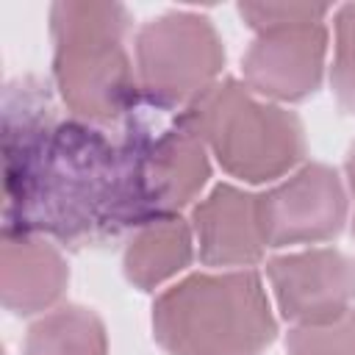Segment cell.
<instances>
[{
	"label": "cell",
	"instance_id": "8992f818",
	"mask_svg": "<svg viewBox=\"0 0 355 355\" xmlns=\"http://www.w3.org/2000/svg\"><path fill=\"white\" fill-rule=\"evenodd\" d=\"M139 97L158 114H178L219 80L225 47L205 14L166 11L136 33Z\"/></svg>",
	"mask_w": 355,
	"mask_h": 355
},
{
	"label": "cell",
	"instance_id": "5bb4252c",
	"mask_svg": "<svg viewBox=\"0 0 355 355\" xmlns=\"http://www.w3.org/2000/svg\"><path fill=\"white\" fill-rule=\"evenodd\" d=\"M25 355H108L100 316L83 305H61L31 324Z\"/></svg>",
	"mask_w": 355,
	"mask_h": 355
},
{
	"label": "cell",
	"instance_id": "7a4b0ae2",
	"mask_svg": "<svg viewBox=\"0 0 355 355\" xmlns=\"http://www.w3.org/2000/svg\"><path fill=\"white\" fill-rule=\"evenodd\" d=\"M130 22L122 3L50 6L53 83L72 119L108 128L122 125L141 105L136 67L125 47Z\"/></svg>",
	"mask_w": 355,
	"mask_h": 355
},
{
	"label": "cell",
	"instance_id": "e0dca14e",
	"mask_svg": "<svg viewBox=\"0 0 355 355\" xmlns=\"http://www.w3.org/2000/svg\"><path fill=\"white\" fill-rule=\"evenodd\" d=\"M330 11L333 6H316V3H239L241 19L255 33L275 31V28H291V25L324 22Z\"/></svg>",
	"mask_w": 355,
	"mask_h": 355
},
{
	"label": "cell",
	"instance_id": "3957f363",
	"mask_svg": "<svg viewBox=\"0 0 355 355\" xmlns=\"http://www.w3.org/2000/svg\"><path fill=\"white\" fill-rule=\"evenodd\" d=\"M153 336L166 355H258L277 319L255 269L194 272L155 297Z\"/></svg>",
	"mask_w": 355,
	"mask_h": 355
},
{
	"label": "cell",
	"instance_id": "8fae6325",
	"mask_svg": "<svg viewBox=\"0 0 355 355\" xmlns=\"http://www.w3.org/2000/svg\"><path fill=\"white\" fill-rule=\"evenodd\" d=\"M191 233L197 258L205 266L252 269L266 252L258 194H250L233 183H216L208 197L194 202Z\"/></svg>",
	"mask_w": 355,
	"mask_h": 355
},
{
	"label": "cell",
	"instance_id": "ac0fdd59",
	"mask_svg": "<svg viewBox=\"0 0 355 355\" xmlns=\"http://www.w3.org/2000/svg\"><path fill=\"white\" fill-rule=\"evenodd\" d=\"M344 169H347V186H349V191H352V197H355V144L349 147V155H347Z\"/></svg>",
	"mask_w": 355,
	"mask_h": 355
},
{
	"label": "cell",
	"instance_id": "ba28073f",
	"mask_svg": "<svg viewBox=\"0 0 355 355\" xmlns=\"http://www.w3.org/2000/svg\"><path fill=\"white\" fill-rule=\"evenodd\" d=\"M258 216L266 250L322 244L347 222V191L327 164H305L294 175L258 194Z\"/></svg>",
	"mask_w": 355,
	"mask_h": 355
},
{
	"label": "cell",
	"instance_id": "4fadbf2b",
	"mask_svg": "<svg viewBox=\"0 0 355 355\" xmlns=\"http://www.w3.org/2000/svg\"><path fill=\"white\" fill-rule=\"evenodd\" d=\"M194 261V233L191 222L180 214L155 216L136 230L122 255L125 277L139 291H155L166 280L178 277Z\"/></svg>",
	"mask_w": 355,
	"mask_h": 355
},
{
	"label": "cell",
	"instance_id": "2e32d148",
	"mask_svg": "<svg viewBox=\"0 0 355 355\" xmlns=\"http://www.w3.org/2000/svg\"><path fill=\"white\" fill-rule=\"evenodd\" d=\"M330 86L338 105L347 114H355V3L336 8Z\"/></svg>",
	"mask_w": 355,
	"mask_h": 355
},
{
	"label": "cell",
	"instance_id": "d6986e66",
	"mask_svg": "<svg viewBox=\"0 0 355 355\" xmlns=\"http://www.w3.org/2000/svg\"><path fill=\"white\" fill-rule=\"evenodd\" d=\"M352 239H355V216H352Z\"/></svg>",
	"mask_w": 355,
	"mask_h": 355
},
{
	"label": "cell",
	"instance_id": "52a82bcc",
	"mask_svg": "<svg viewBox=\"0 0 355 355\" xmlns=\"http://www.w3.org/2000/svg\"><path fill=\"white\" fill-rule=\"evenodd\" d=\"M61 125L53 92L28 75L3 89V230H14L31 202L39 169Z\"/></svg>",
	"mask_w": 355,
	"mask_h": 355
},
{
	"label": "cell",
	"instance_id": "5b68a950",
	"mask_svg": "<svg viewBox=\"0 0 355 355\" xmlns=\"http://www.w3.org/2000/svg\"><path fill=\"white\" fill-rule=\"evenodd\" d=\"M158 116L164 114L141 103L119 125L125 230H136L155 216L180 214L197 202L211 178L208 150L200 136L178 114L166 125Z\"/></svg>",
	"mask_w": 355,
	"mask_h": 355
},
{
	"label": "cell",
	"instance_id": "30bf717a",
	"mask_svg": "<svg viewBox=\"0 0 355 355\" xmlns=\"http://www.w3.org/2000/svg\"><path fill=\"white\" fill-rule=\"evenodd\" d=\"M330 31L324 22L275 28L255 36L241 58L244 83L263 100L300 103L324 78Z\"/></svg>",
	"mask_w": 355,
	"mask_h": 355
},
{
	"label": "cell",
	"instance_id": "9a60e30c",
	"mask_svg": "<svg viewBox=\"0 0 355 355\" xmlns=\"http://www.w3.org/2000/svg\"><path fill=\"white\" fill-rule=\"evenodd\" d=\"M288 355H355V305L322 324H294L286 336Z\"/></svg>",
	"mask_w": 355,
	"mask_h": 355
},
{
	"label": "cell",
	"instance_id": "6da1fadb",
	"mask_svg": "<svg viewBox=\"0 0 355 355\" xmlns=\"http://www.w3.org/2000/svg\"><path fill=\"white\" fill-rule=\"evenodd\" d=\"M14 230L50 236L69 250L125 233L116 139L105 128L64 119L39 169L28 211Z\"/></svg>",
	"mask_w": 355,
	"mask_h": 355
},
{
	"label": "cell",
	"instance_id": "9c48e42d",
	"mask_svg": "<svg viewBox=\"0 0 355 355\" xmlns=\"http://www.w3.org/2000/svg\"><path fill=\"white\" fill-rule=\"evenodd\" d=\"M277 311L294 324H322L355 302V263L336 247H308L266 261Z\"/></svg>",
	"mask_w": 355,
	"mask_h": 355
},
{
	"label": "cell",
	"instance_id": "277c9868",
	"mask_svg": "<svg viewBox=\"0 0 355 355\" xmlns=\"http://www.w3.org/2000/svg\"><path fill=\"white\" fill-rule=\"evenodd\" d=\"M178 116L219 166L244 183H272L305 158V130L294 111L258 97L244 80L219 78Z\"/></svg>",
	"mask_w": 355,
	"mask_h": 355
},
{
	"label": "cell",
	"instance_id": "7c38bea8",
	"mask_svg": "<svg viewBox=\"0 0 355 355\" xmlns=\"http://www.w3.org/2000/svg\"><path fill=\"white\" fill-rule=\"evenodd\" d=\"M69 283L67 261L58 247L39 233L3 230L0 247V294L11 313L33 316L50 311Z\"/></svg>",
	"mask_w": 355,
	"mask_h": 355
}]
</instances>
